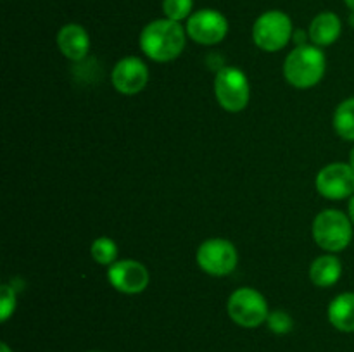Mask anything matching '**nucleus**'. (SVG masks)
<instances>
[{
    "instance_id": "nucleus-9",
    "label": "nucleus",
    "mask_w": 354,
    "mask_h": 352,
    "mask_svg": "<svg viewBox=\"0 0 354 352\" xmlns=\"http://www.w3.org/2000/svg\"><path fill=\"white\" fill-rule=\"evenodd\" d=\"M317 190L330 200H342L354 195V168L346 162H332L317 175Z\"/></svg>"
},
{
    "instance_id": "nucleus-8",
    "label": "nucleus",
    "mask_w": 354,
    "mask_h": 352,
    "mask_svg": "<svg viewBox=\"0 0 354 352\" xmlns=\"http://www.w3.org/2000/svg\"><path fill=\"white\" fill-rule=\"evenodd\" d=\"M185 30L189 38H192L196 43L216 45L227 37L228 21L218 10L201 9L187 19Z\"/></svg>"
},
{
    "instance_id": "nucleus-2",
    "label": "nucleus",
    "mask_w": 354,
    "mask_h": 352,
    "mask_svg": "<svg viewBox=\"0 0 354 352\" xmlns=\"http://www.w3.org/2000/svg\"><path fill=\"white\" fill-rule=\"evenodd\" d=\"M327 59L317 45H297L286 57L283 76L296 88H311L322 81Z\"/></svg>"
},
{
    "instance_id": "nucleus-17",
    "label": "nucleus",
    "mask_w": 354,
    "mask_h": 352,
    "mask_svg": "<svg viewBox=\"0 0 354 352\" xmlns=\"http://www.w3.org/2000/svg\"><path fill=\"white\" fill-rule=\"evenodd\" d=\"M90 254L95 262L102 266H111L118 261V245L116 242L107 237H100L92 242Z\"/></svg>"
},
{
    "instance_id": "nucleus-16",
    "label": "nucleus",
    "mask_w": 354,
    "mask_h": 352,
    "mask_svg": "<svg viewBox=\"0 0 354 352\" xmlns=\"http://www.w3.org/2000/svg\"><path fill=\"white\" fill-rule=\"evenodd\" d=\"M332 123H334V130L339 137L354 141V97L339 104Z\"/></svg>"
},
{
    "instance_id": "nucleus-24",
    "label": "nucleus",
    "mask_w": 354,
    "mask_h": 352,
    "mask_svg": "<svg viewBox=\"0 0 354 352\" xmlns=\"http://www.w3.org/2000/svg\"><path fill=\"white\" fill-rule=\"evenodd\" d=\"M344 2H346V6H348L349 9H351L354 12V0H344Z\"/></svg>"
},
{
    "instance_id": "nucleus-3",
    "label": "nucleus",
    "mask_w": 354,
    "mask_h": 352,
    "mask_svg": "<svg viewBox=\"0 0 354 352\" xmlns=\"http://www.w3.org/2000/svg\"><path fill=\"white\" fill-rule=\"evenodd\" d=\"M353 221L342 211L325 209L313 221V240L327 252H341L353 240Z\"/></svg>"
},
{
    "instance_id": "nucleus-1",
    "label": "nucleus",
    "mask_w": 354,
    "mask_h": 352,
    "mask_svg": "<svg viewBox=\"0 0 354 352\" xmlns=\"http://www.w3.org/2000/svg\"><path fill=\"white\" fill-rule=\"evenodd\" d=\"M187 30L176 21L162 17L149 23L140 33V48L156 62H169L185 48Z\"/></svg>"
},
{
    "instance_id": "nucleus-25",
    "label": "nucleus",
    "mask_w": 354,
    "mask_h": 352,
    "mask_svg": "<svg viewBox=\"0 0 354 352\" xmlns=\"http://www.w3.org/2000/svg\"><path fill=\"white\" fill-rule=\"evenodd\" d=\"M88 352H99V351H88Z\"/></svg>"
},
{
    "instance_id": "nucleus-11",
    "label": "nucleus",
    "mask_w": 354,
    "mask_h": 352,
    "mask_svg": "<svg viewBox=\"0 0 354 352\" xmlns=\"http://www.w3.org/2000/svg\"><path fill=\"white\" fill-rule=\"evenodd\" d=\"M113 85L123 95H137L147 86L149 69L142 59L124 57L116 62L113 69Z\"/></svg>"
},
{
    "instance_id": "nucleus-6",
    "label": "nucleus",
    "mask_w": 354,
    "mask_h": 352,
    "mask_svg": "<svg viewBox=\"0 0 354 352\" xmlns=\"http://www.w3.org/2000/svg\"><path fill=\"white\" fill-rule=\"evenodd\" d=\"M228 316L235 324L242 328H258L268 317V304L263 293L258 290L244 289L235 290L228 299Z\"/></svg>"
},
{
    "instance_id": "nucleus-7",
    "label": "nucleus",
    "mask_w": 354,
    "mask_h": 352,
    "mask_svg": "<svg viewBox=\"0 0 354 352\" xmlns=\"http://www.w3.org/2000/svg\"><path fill=\"white\" fill-rule=\"evenodd\" d=\"M197 264L211 276H227L239 261L237 248L225 238H209L197 248Z\"/></svg>"
},
{
    "instance_id": "nucleus-13",
    "label": "nucleus",
    "mask_w": 354,
    "mask_h": 352,
    "mask_svg": "<svg viewBox=\"0 0 354 352\" xmlns=\"http://www.w3.org/2000/svg\"><path fill=\"white\" fill-rule=\"evenodd\" d=\"M341 17L334 12H320L310 24V38L317 47H328L341 37Z\"/></svg>"
},
{
    "instance_id": "nucleus-14",
    "label": "nucleus",
    "mask_w": 354,
    "mask_h": 352,
    "mask_svg": "<svg viewBox=\"0 0 354 352\" xmlns=\"http://www.w3.org/2000/svg\"><path fill=\"white\" fill-rule=\"evenodd\" d=\"M328 321L344 333H354V293L346 292L335 297L328 306Z\"/></svg>"
},
{
    "instance_id": "nucleus-10",
    "label": "nucleus",
    "mask_w": 354,
    "mask_h": 352,
    "mask_svg": "<svg viewBox=\"0 0 354 352\" xmlns=\"http://www.w3.org/2000/svg\"><path fill=\"white\" fill-rule=\"evenodd\" d=\"M107 280L118 292L135 295L147 289L151 278H149L147 268L142 262L123 259V261H116L109 266Z\"/></svg>"
},
{
    "instance_id": "nucleus-18",
    "label": "nucleus",
    "mask_w": 354,
    "mask_h": 352,
    "mask_svg": "<svg viewBox=\"0 0 354 352\" xmlns=\"http://www.w3.org/2000/svg\"><path fill=\"white\" fill-rule=\"evenodd\" d=\"M194 0H162V12L168 19L180 21L189 19L192 16Z\"/></svg>"
},
{
    "instance_id": "nucleus-19",
    "label": "nucleus",
    "mask_w": 354,
    "mask_h": 352,
    "mask_svg": "<svg viewBox=\"0 0 354 352\" xmlns=\"http://www.w3.org/2000/svg\"><path fill=\"white\" fill-rule=\"evenodd\" d=\"M266 324H268L270 331L275 335H286L292 330L294 321L290 314L283 309H275L268 314L266 317Z\"/></svg>"
},
{
    "instance_id": "nucleus-21",
    "label": "nucleus",
    "mask_w": 354,
    "mask_h": 352,
    "mask_svg": "<svg viewBox=\"0 0 354 352\" xmlns=\"http://www.w3.org/2000/svg\"><path fill=\"white\" fill-rule=\"evenodd\" d=\"M349 217H351V221L354 224V195L351 197V202H349Z\"/></svg>"
},
{
    "instance_id": "nucleus-20",
    "label": "nucleus",
    "mask_w": 354,
    "mask_h": 352,
    "mask_svg": "<svg viewBox=\"0 0 354 352\" xmlns=\"http://www.w3.org/2000/svg\"><path fill=\"white\" fill-rule=\"evenodd\" d=\"M14 309H16V292L10 285L0 286V320L6 323L10 316H12Z\"/></svg>"
},
{
    "instance_id": "nucleus-15",
    "label": "nucleus",
    "mask_w": 354,
    "mask_h": 352,
    "mask_svg": "<svg viewBox=\"0 0 354 352\" xmlns=\"http://www.w3.org/2000/svg\"><path fill=\"white\" fill-rule=\"evenodd\" d=\"M342 275V262L339 257L328 254L317 257L310 268V278L317 286L327 289V286L335 285Z\"/></svg>"
},
{
    "instance_id": "nucleus-23",
    "label": "nucleus",
    "mask_w": 354,
    "mask_h": 352,
    "mask_svg": "<svg viewBox=\"0 0 354 352\" xmlns=\"http://www.w3.org/2000/svg\"><path fill=\"white\" fill-rule=\"evenodd\" d=\"M349 164L354 168V147L351 148V154H349Z\"/></svg>"
},
{
    "instance_id": "nucleus-4",
    "label": "nucleus",
    "mask_w": 354,
    "mask_h": 352,
    "mask_svg": "<svg viewBox=\"0 0 354 352\" xmlns=\"http://www.w3.org/2000/svg\"><path fill=\"white\" fill-rule=\"evenodd\" d=\"M292 33V21L283 10H266L252 26V40L265 52L282 50Z\"/></svg>"
},
{
    "instance_id": "nucleus-22",
    "label": "nucleus",
    "mask_w": 354,
    "mask_h": 352,
    "mask_svg": "<svg viewBox=\"0 0 354 352\" xmlns=\"http://www.w3.org/2000/svg\"><path fill=\"white\" fill-rule=\"evenodd\" d=\"M0 352H12V351H10L9 345H7V344H2V345H0Z\"/></svg>"
},
{
    "instance_id": "nucleus-5",
    "label": "nucleus",
    "mask_w": 354,
    "mask_h": 352,
    "mask_svg": "<svg viewBox=\"0 0 354 352\" xmlns=\"http://www.w3.org/2000/svg\"><path fill=\"white\" fill-rule=\"evenodd\" d=\"M214 95L228 113H241L251 99L248 76L237 68H221L214 78Z\"/></svg>"
},
{
    "instance_id": "nucleus-12",
    "label": "nucleus",
    "mask_w": 354,
    "mask_h": 352,
    "mask_svg": "<svg viewBox=\"0 0 354 352\" xmlns=\"http://www.w3.org/2000/svg\"><path fill=\"white\" fill-rule=\"evenodd\" d=\"M57 47L69 61H82L90 50V37L83 26L76 23L64 24L57 33Z\"/></svg>"
}]
</instances>
